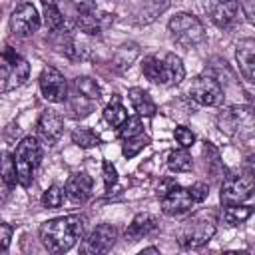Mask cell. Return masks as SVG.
<instances>
[{
    "instance_id": "18",
    "label": "cell",
    "mask_w": 255,
    "mask_h": 255,
    "mask_svg": "<svg viewBox=\"0 0 255 255\" xmlns=\"http://www.w3.org/2000/svg\"><path fill=\"white\" fill-rule=\"evenodd\" d=\"M66 195L76 201V203H84L92 197V189H94V181L88 173L80 171V173H74L70 175V179L66 181Z\"/></svg>"
},
{
    "instance_id": "43",
    "label": "cell",
    "mask_w": 255,
    "mask_h": 255,
    "mask_svg": "<svg viewBox=\"0 0 255 255\" xmlns=\"http://www.w3.org/2000/svg\"><path fill=\"white\" fill-rule=\"evenodd\" d=\"M249 169L255 173V155H251V157H249Z\"/></svg>"
},
{
    "instance_id": "19",
    "label": "cell",
    "mask_w": 255,
    "mask_h": 255,
    "mask_svg": "<svg viewBox=\"0 0 255 255\" xmlns=\"http://www.w3.org/2000/svg\"><path fill=\"white\" fill-rule=\"evenodd\" d=\"M157 227V221L151 213H137L131 223L128 225L126 229V241H137V239H143L145 235L153 233Z\"/></svg>"
},
{
    "instance_id": "1",
    "label": "cell",
    "mask_w": 255,
    "mask_h": 255,
    "mask_svg": "<svg viewBox=\"0 0 255 255\" xmlns=\"http://www.w3.org/2000/svg\"><path fill=\"white\" fill-rule=\"evenodd\" d=\"M40 241L50 253L70 251L84 235V219L80 215L54 217L40 225Z\"/></svg>"
},
{
    "instance_id": "30",
    "label": "cell",
    "mask_w": 255,
    "mask_h": 255,
    "mask_svg": "<svg viewBox=\"0 0 255 255\" xmlns=\"http://www.w3.org/2000/svg\"><path fill=\"white\" fill-rule=\"evenodd\" d=\"M64 197H66V189L60 187L58 183H52L44 193H42V205L48 207V209H56L64 203Z\"/></svg>"
},
{
    "instance_id": "34",
    "label": "cell",
    "mask_w": 255,
    "mask_h": 255,
    "mask_svg": "<svg viewBox=\"0 0 255 255\" xmlns=\"http://www.w3.org/2000/svg\"><path fill=\"white\" fill-rule=\"evenodd\" d=\"M2 181L6 185V189H10L16 181H18V175H16V165H14V157L4 153V163H2Z\"/></svg>"
},
{
    "instance_id": "37",
    "label": "cell",
    "mask_w": 255,
    "mask_h": 255,
    "mask_svg": "<svg viewBox=\"0 0 255 255\" xmlns=\"http://www.w3.org/2000/svg\"><path fill=\"white\" fill-rule=\"evenodd\" d=\"M189 195L193 197L195 203H201V201H205L207 195H209V185L203 183V181H195V183L189 187Z\"/></svg>"
},
{
    "instance_id": "33",
    "label": "cell",
    "mask_w": 255,
    "mask_h": 255,
    "mask_svg": "<svg viewBox=\"0 0 255 255\" xmlns=\"http://www.w3.org/2000/svg\"><path fill=\"white\" fill-rule=\"evenodd\" d=\"M143 129V124H141V116H135V118H128L122 126H120V137L122 139H128V137H135L139 135Z\"/></svg>"
},
{
    "instance_id": "26",
    "label": "cell",
    "mask_w": 255,
    "mask_h": 255,
    "mask_svg": "<svg viewBox=\"0 0 255 255\" xmlns=\"http://www.w3.org/2000/svg\"><path fill=\"white\" fill-rule=\"evenodd\" d=\"M68 98H70V110L74 112V114H72L74 118H86V116L92 114L96 102H92L90 98L78 94L76 90H72V96H68Z\"/></svg>"
},
{
    "instance_id": "12",
    "label": "cell",
    "mask_w": 255,
    "mask_h": 255,
    "mask_svg": "<svg viewBox=\"0 0 255 255\" xmlns=\"http://www.w3.org/2000/svg\"><path fill=\"white\" fill-rule=\"evenodd\" d=\"M118 239V229L110 223L98 225L94 231L88 233V237L82 243V253L86 255H98V253H108Z\"/></svg>"
},
{
    "instance_id": "21",
    "label": "cell",
    "mask_w": 255,
    "mask_h": 255,
    "mask_svg": "<svg viewBox=\"0 0 255 255\" xmlns=\"http://www.w3.org/2000/svg\"><path fill=\"white\" fill-rule=\"evenodd\" d=\"M251 215H253V207L251 205L233 203V205H225V209H223V221L229 227H237V225L245 223Z\"/></svg>"
},
{
    "instance_id": "22",
    "label": "cell",
    "mask_w": 255,
    "mask_h": 255,
    "mask_svg": "<svg viewBox=\"0 0 255 255\" xmlns=\"http://www.w3.org/2000/svg\"><path fill=\"white\" fill-rule=\"evenodd\" d=\"M42 2V8H44V24L50 32H60L64 26H66V20H64V14L60 12V8L56 6L54 0H40Z\"/></svg>"
},
{
    "instance_id": "29",
    "label": "cell",
    "mask_w": 255,
    "mask_h": 255,
    "mask_svg": "<svg viewBox=\"0 0 255 255\" xmlns=\"http://www.w3.org/2000/svg\"><path fill=\"white\" fill-rule=\"evenodd\" d=\"M72 141L78 147H94L100 145V135L90 128H76L72 131Z\"/></svg>"
},
{
    "instance_id": "15",
    "label": "cell",
    "mask_w": 255,
    "mask_h": 255,
    "mask_svg": "<svg viewBox=\"0 0 255 255\" xmlns=\"http://www.w3.org/2000/svg\"><path fill=\"white\" fill-rule=\"evenodd\" d=\"M193 197L189 195V189L181 187V185H175L171 191H167L163 197H161V211L169 217H175V215H183L187 213L191 207H193Z\"/></svg>"
},
{
    "instance_id": "41",
    "label": "cell",
    "mask_w": 255,
    "mask_h": 255,
    "mask_svg": "<svg viewBox=\"0 0 255 255\" xmlns=\"http://www.w3.org/2000/svg\"><path fill=\"white\" fill-rule=\"evenodd\" d=\"M177 183H175V179H171V177H163V179H159V183H157V197H163L167 191H171L173 187H175Z\"/></svg>"
},
{
    "instance_id": "9",
    "label": "cell",
    "mask_w": 255,
    "mask_h": 255,
    "mask_svg": "<svg viewBox=\"0 0 255 255\" xmlns=\"http://www.w3.org/2000/svg\"><path fill=\"white\" fill-rule=\"evenodd\" d=\"M187 94L199 106L213 108V106H221V102H223V86H221V82L215 76L207 74V72L191 80Z\"/></svg>"
},
{
    "instance_id": "16",
    "label": "cell",
    "mask_w": 255,
    "mask_h": 255,
    "mask_svg": "<svg viewBox=\"0 0 255 255\" xmlns=\"http://www.w3.org/2000/svg\"><path fill=\"white\" fill-rule=\"evenodd\" d=\"M114 22V14H108V12H100L98 8L92 10V12H86V14H78L74 18V26L76 30L88 34V36H98L102 34L110 24Z\"/></svg>"
},
{
    "instance_id": "13",
    "label": "cell",
    "mask_w": 255,
    "mask_h": 255,
    "mask_svg": "<svg viewBox=\"0 0 255 255\" xmlns=\"http://www.w3.org/2000/svg\"><path fill=\"white\" fill-rule=\"evenodd\" d=\"M64 131V120L58 112L54 110H44L42 116L38 118V124H36V137L40 143L52 147L60 135Z\"/></svg>"
},
{
    "instance_id": "11",
    "label": "cell",
    "mask_w": 255,
    "mask_h": 255,
    "mask_svg": "<svg viewBox=\"0 0 255 255\" xmlns=\"http://www.w3.org/2000/svg\"><path fill=\"white\" fill-rule=\"evenodd\" d=\"M42 20H40V14L38 10L34 8V4L30 2H22L18 4L14 10H12V16H10V30L14 36H20V38H28L32 36L34 32H38Z\"/></svg>"
},
{
    "instance_id": "4",
    "label": "cell",
    "mask_w": 255,
    "mask_h": 255,
    "mask_svg": "<svg viewBox=\"0 0 255 255\" xmlns=\"http://www.w3.org/2000/svg\"><path fill=\"white\" fill-rule=\"evenodd\" d=\"M215 229L217 225H215L213 213H207V211L193 213L181 223L177 231V243L183 249H199L205 243H209V239L215 235Z\"/></svg>"
},
{
    "instance_id": "31",
    "label": "cell",
    "mask_w": 255,
    "mask_h": 255,
    "mask_svg": "<svg viewBox=\"0 0 255 255\" xmlns=\"http://www.w3.org/2000/svg\"><path fill=\"white\" fill-rule=\"evenodd\" d=\"M203 153H205V157H207V167H209L211 175H225V173H227V169H225L223 163L219 161V151H217L215 145H211L209 141H205Z\"/></svg>"
},
{
    "instance_id": "28",
    "label": "cell",
    "mask_w": 255,
    "mask_h": 255,
    "mask_svg": "<svg viewBox=\"0 0 255 255\" xmlns=\"http://www.w3.org/2000/svg\"><path fill=\"white\" fill-rule=\"evenodd\" d=\"M137 54H139V50H137L135 44H124V46L116 52V56H114V66H116L118 70H126V68L131 66V62L137 58Z\"/></svg>"
},
{
    "instance_id": "3",
    "label": "cell",
    "mask_w": 255,
    "mask_h": 255,
    "mask_svg": "<svg viewBox=\"0 0 255 255\" xmlns=\"http://www.w3.org/2000/svg\"><path fill=\"white\" fill-rule=\"evenodd\" d=\"M217 128L233 139L255 137V110L245 104L227 106L217 114Z\"/></svg>"
},
{
    "instance_id": "27",
    "label": "cell",
    "mask_w": 255,
    "mask_h": 255,
    "mask_svg": "<svg viewBox=\"0 0 255 255\" xmlns=\"http://www.w3.org/2000/svg\"><path fill=\"white\" fill-rule=\"evenodd\" d=\"M139 4H141L139 14L143 22H151L169 6V0H139Z\"/></svg>"
},
{
    "instance_id": "17",
    "label": "cell",
    "mask_w": 255,
    "mask_h": 255,
    "mask_svg": "<svg viewBox=\"0 0 255 255\" xmlns=\"http://www.w3.org/2000/svg\"><path fill=\"white\" fill-rule=\"evenodd\" d=\"M235 62H237L241 76L249 84H255V38L239 40L235 48Z\"/></svg>"
},
{
    "instance_id": "42",
    "label": "cell",
    "mask_w": 255,
    "mask_h": 255,
    "mask_svg": "<svg viewBox=\"0 0 255 255\" xmlns=\"http://www.w3.org/2000/svg\"><path fill=\"white\" fill-rule=\"evenodd\" d=\"M143 253H159V249H157V247H147V249L141 251V255H143Z\"/></svg>"
},
{
    "instance_id": "24",
    "label": "cell",
    "mask_w": 255,
    "mask_h": 255,
    "mask_svg": "<svg viewBox=\"0 0 255 255\" xmlns=\"http://www.w3.org/2000/svg\"><path fill=\"white\" fill-rule=\"evenodd\" d=\"M167 167L171 171H175V173L191 171L193 159H191V153L187 151V147H179V149L169 151V155H167Z\"/></svg>"
},
{
    "instance_id": "35",
    "label": "cell",
    "mask_w": 255,
    "mask_h": 255,
    "mask_svg": "<svg viewBox=\"0 0 255 255\" xmlns=\"http://www.w3.org/2000/svg\"><path fill=\"white\" fill-rule=\"evenodd\" d=\"M173 137H175V141H177L181 147H191V145L195 143V133H193L189 128H185V126H177V128L173 129Z\"/></svg>"
},
{
    "instance_id": "10",
    "label": "cell",
    "mask_w": 255,
    "mask_h": 255,
    "mask_svg": "<svg viewBox=\"0 0 255 255\" xmlns=\"http://www.w3.org/2000/svg\"><path fill=\"white\" fill-rule=\"evenodd\" d=\"M38 86L42 92V98L46 102L52 104H62L68 100V82L64 78V74L52 66L44 68L40 78H38Z\"/></svg>"
},
{
    "instance_id": "2",
    "label": "cell",
    "mask_w": 255,
    "mask_h": 255,
    "mask_svg": "<svg viewBox=\"0 0 255 255\" xmlns=\"http://www.w3.org/2000/svg\"><path fill=\"white\" fill-rule=\"evenodd\" d=\"M143 76L155 86H177L185 78V68L173 52H155L141 60Z\"/></svg>"
},
{
    "instance_id": "5",
    "label": "cell",
    "mask_w": 255,
    "mask_h": 255,
    "mask_svg": "<svg viewBox=\"0 0 255 255\" xmlns=\"http://www.w3.org/2000/svg\"><path fill=\"white\" fill-rule=\"evenodd\" d=\"M167 32L171 42H175L181 48H195L205 40V28L203 22L189 12H179L167 22Z\"/></svg>"
},
{
    "instance_id": "36",
    "label": "cell",
    "mask_w": 255,
    "mask_h": 255,
    "mask_svg": "<svg viewBox=\"0 0 255 255\" xmlns=\"http://www.w3.org/2000/svg\"><path fill=\"white\" fill-rule=\"evenodd\" d=\"M102 177H104V185L106 189H112V185L118 181V171H116V165L112 161H104L102 163Z\"/></svg>"
},
{
    "instance_id": "20",
    "label": "cell",
    "mask_w": 255,
    "mask_h": 255,
    "mask_svg": "<svg viewBox=\"0 0 255 255\" xmlns=\"http://www.w3.org/2000/svg\"><path fill=\"white\" fill-rule=\"evenodd\" d=\"M128 98H129L133 110L137 112V116H143V118L155 116L157 106H155V102L151 100V96L143 88H129L128 90Z\"/></svg>"
},
{
    "instance_id": "6",
    "label": "cell",
    "mask_w": 255,
    "mask_h": 255,
    "mask_svg": "<svg viewBox=\"0 0 255 255\" xmlns=\"http://www.w3.org/2000/svg\"><path fill=\"white\" fill-rule=\"evenodd\" d=\"M14 165H16V175H18V183L22 187H30L34 181V173L40 165V157H42V149H40V141L38 137L26 135L18 141L14 153Z\"/></svg>"
},
{
    "instance_id": "40",
    "label": "cell",
    "mask_w": 255,
    "mask_h": 255,
    "mask_svg": "<svg viewBox=\"0 0 255 255\" xmlns=\"http://www.w3.org/2000/svg\"><path fill=\"white\" fill-rule=\"evenodd\" d=\"M241 10H243V16L247 18V22L255 28V0H241Z\"/></svg>"
},
{
    "instance_id": "7",
    "label": "cell",
    "mask_w": 255,
    "mask_h": 255,
    "mask_svg": "<svg viewBox=\"0 0 255 255\" xmlns=\"http://www.w3.org/2000/svg\"><path fill=\"white\" fill-rule=\"evenodd\" d=\"M253 191H255V173L249 167L227 171L219 187V201L223 205L243 203L253 195Z\"/></svg>"
},
{
    "instance_id": "8",
    "label": "cell",
    "mask_w": 255,
    "mask_h": 255,
    "mask_svg": "<svg viewBox=\"0 0 255 255\" xmlns=\"http://www.w3.org/2000/svg\"><path fill=\"white\" fill-rule=\"evenodd\" d=\"M30 76V64L12 48L6 46L2 52V80L0 90L6 94L18 86H22Z\"/></svg>"
},
{
    "instance_id": "38",
    "label": "cell",
    "mask_w": 255,
    "mask_h": 255,
    "mask_svg": "<svg viewBox=\"0 0 255 255\" xmlns=\"http://www.w3.org/2000/svg\"><path fill=\"white\" fill-rule=\"evenodd\" d=\"M12 231H14V227L10 223H6V221L0 223V253H6V249L10 247Z\"/></svg>"
},
{
    "instance_id": "25",
    "label": "cell",
    "mask_w": 255,
    "mask_h": 255,
    "mask_svg": "<svg viewBox=\"0 0 255 255\" xmlns=\"http://www.w3.org/2000/svg\"><path fill=\"white\" fill-rule=\"evenodd\" d=\"M74 90H76L78 94L90 98V100L96 102V104H98L100 98H102V90H100V86L96 84V80H92V78H88V76H80V78H76V80H74Z\"/></svg>"
},
{
    "instance_id": "14",
    "label": "cell",
    "mask_w": 255,
    "mask_h": 255,
    "mask_svg": "<svg viewBox=\"0 0 255 255\" xmlns=\"http://www.w3.org/2000/svg\"><path fill=\"white\" fill-rule=\"evenodd\" d=\"M205 10L215 26L229 28L237 20L239 4L237 0H205Z\"/></svg>"
},
{
    "instance_id": "39",
    "label": "cell",
    "mask_w": 255,
    "mask_h": 255,
    "mask_svg": "<svg viewBox=\"0 0 255 255\" xmlns=\"http://www.w3.org/2000/svg\"><path fill=\"white\" fill-rule=\"evenodd\" d=\"M70 6L74 8V14H86V12H92L96 10V0H68Z\"/></svg>"
},
{
    "instance_id": "32",
    "label": "cell",
    "mask_w": 255,
    "mask_h": 255,
    "mask_svg": "<svg viewBox=\"0 0 255 255\" xmlns=\"http://www.w3.org/2000/svg\"><path fill=\"white\" fill-rule=\"evenodd\" d=\"M149 143V137L147 135H135V137H128L126 139V143H124V147H122V153L126 155V157H133V155H137L145 145Z\"/></svg>"
},
{
    "instance_id": "23",
    "label": "cell",
    "mask_w": 255,
    "mask_h": 255,
    "mask_svg": "<svg viewBox=\"0 0 255 255\" xmlns=\"http://www.w3.org/2000/svg\"><path fill=\"white\" fill-rule=\"evenodd\" d=\"M104 120H106L110 126H114V128H120V126L128 120V112H126V108H124L120 96H114V98L108 102V106L104 108Z\"/></svg>"
}]
</instances>
